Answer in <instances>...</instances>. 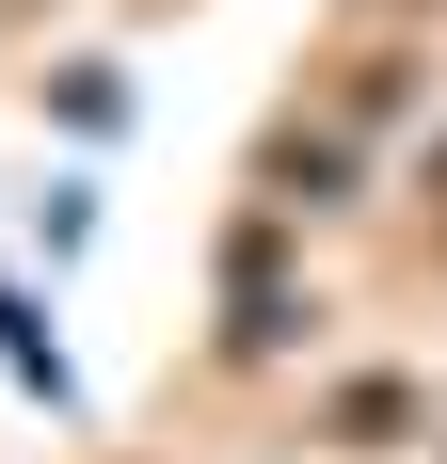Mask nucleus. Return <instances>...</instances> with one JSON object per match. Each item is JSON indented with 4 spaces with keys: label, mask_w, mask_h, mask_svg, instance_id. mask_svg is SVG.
Returning <instances> with one entry per match:
<instances>
[{
    "label": "nucleus",
    "mask_w": 447,
    "mask_h": 464,
    "mask_svg": "<svg viewBox=\"0 0 447 464\" xmlns=\"http://www.w3.org/2000/svg\"><path fill=\"white\" fill-rule=\"evenodd\" d=\"M319 432H336V449H400V432H415V384H400V369L336 384V417H319Z\"/></svg>",
    "instance_id": "1"
},
{
    "label": "nucleus",
    "mask_w": 447,
    "mask_h": 464,
    "mask_svg": "<svg viewBox=\"0 0 447 464\" xmlns=\"http://www.w3.org/2000/svg\"><path fill=\"white\" fill-rule=\"evenodd\" d=\"M271 192H288V208H336V192H352V144H319V129H271Z\"/></svg>",
    "instance_id": "2"
}]
</instances>
